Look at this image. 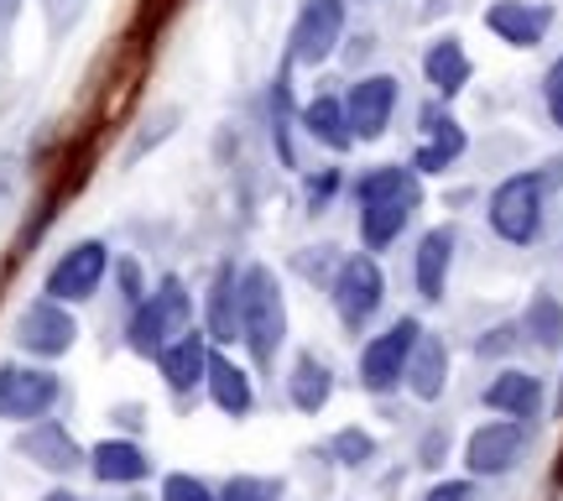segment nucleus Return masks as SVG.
<instances>
[{
	"instance_id": "2",
	"label": "nucleus",
	"mask_w": 563,
	"mask_h": 501,
	"mask_svg": "<svg viewBox=\"0 0 563 501\" xmlns=\"http://www.w3.org/2000/svg\"><path fill=\"white\" fill-rule=\"evenodd\" d=\"M194 319V303H188V287L178 277H162L157 293H146L131 314V329H125V345L136 356H162V345H173Z\"/></svg>"
},
{
	"instance_id": "14",
	"label": "nucleus",
	"mask_w": 563,
	"mask_h": 501,
	"mask_svg": "<svg viewBox=\"0 0 563 501\" xmlns=\"http://www.w3.org/2000/svg\"><path fill=\"white\" fill-rule=\"evenodd\" d=\"M162 377H167V386L173 392H188V386H199L203 371H209V335H199V329H183L173 345H162Z\"/></svg>"
},
{
	"instance_id": "5",
	"label": "nucleus",
	"mask_w": 563,
	"mask_h": 501,
	"mask_svg": "<svg viewBox=\"0 0 563 501\" xmlns=\"http://www.w3.org/2000/svg\"><path fill=\"white\" fill-rule=\"evenodd\" d=\"M422 324L418 319H397L386 335H376V340L361 350V386L365 392H391V386H402L407 377V356H412V345H418Z\"/></svg>"
},
{
	"instance_id": "32",
	"label": "nucleus",
	"mask_w": 563,
	"mask_h": 501,
	"mask_svg": "<svg viewBox=\"0 0 563 501\" xmlns=\"http://www.w3.org/2000/svg\"><path fill=\"white\" fill-rule=\"evenodd\" d=\"M334 188H340V173H334V167H323L319 178H308V204H313V209H323Z\"/></svg>"
},
{
	"instance_id": "25",
	"label": "nucleus",
	"mask_w": 563,
	"mask_h": 501,
	"mask_svg": "<svg viewBox=\"0 0 563 501\" xmlns=\"http://www.w3.org/2000/svg\"><path fill=\"white\" fill-rule=\"evenodd\" d=\"M287 392H292V407H298V413H323L329 397H334V371H329L319 356H298L292 377H287Z\"/></svg>"
},
{
	"instance_id": "10",
	"label": "nucleus",
	"mask_w": 563,
	"mask_h": 501,
	"mask_svg": "<svg viewBox=\"0 0 563 501\" xmlns=\"http://www.w3.org/2000/svg\"><path fill=\"white\" fill-rule=\"evenodd\" d=\"M53 402H58V377H53V371L0 366V418H11V423L42 418Z\"/></svg>"
},
{
	"instance_id": "24",
	"label": "nucleus",
	"mask_w": 563,
	"mask_h": 501,
	"mask_svg": "<svg viewBox=\"0 0 563 501\" xmlns=\"http://www.w3.org/2000/svg\"><path fill=\"white\" fill-rule=\"evenodd\" d=\"M302 131H308L313 141H323L329 152H350V146H355V131H350L344 100H334V95H319V100L302 110Z\"/></svg>"
},
{
	"instance_id": "31",
	"label": "nucleus",
	"mask_w": 563,
	"mask_h": 501,
	"mask_svg": "<svg viewBox=\"0 0 563 501\" xmlns=\"http://www.w3.org/2000/svg\"><path fill=\"white\" fill-rule=\"evenodd\" d=\"M548 116H553V126H563V58L548 68Z\"/></svg>"
},
{
	"instance_id": "1",
	"label": "nucleus",
	"mask_w": 563,
	"mask_h": 501,
	"mask_svg": "<svg viewBox=\"0 0 563 501\" xmlns=\"http://www.w3.org/2000/svg\"><path fill=\"white\" fill-rule=\"evenodd\" d=\"M241 340L256 366L277 361L282 340H287V308H282V287L272 277V266L241 272Z\"/></svg>"
},
{
	"instance_id": "8",
	"label": "nucleus",
	"mask_w": 563,
	"mask_h": 501,
	"mask_svg": "<svg viewBox=\"0 0 563 501\" xmlns=\"http://www.w3.org/2000/svg\"><path fill=\"white\" fill-rule=\"evenodd\" d=\"M522 449H527V418H501L470 434L464 465H470V476H506L511 465L522 460Z\"/></svg>"
},
{
	"instance_id": "18",
	"label": "nucleus",
	"mask_w": 563,
	"mask_h": 501,
	"mask_svg": "<svg viewBox=\"0 0 563 501\" xmlns=\"http://www.w3.org/2000/svg\"><path fill=\"white\" fill-rule=\"evenodd\" d=\"M485 407H496L506 418H538V407H543V381L527 377V371H501V377L485 386Z\"/></svg>"
},
{
	"instance_id": "12",
	"label": "nucleus",
	"mask_w": 563,
	"mask_h": 501,
	"mask_svg": "<svg viewBox=\"0 0 563 501\" xmlns=\"http://www.w3.org/2000/svg\"><path fill=\"white\" fill-rule=\"evenodd\" d=\"M485 26L511 47H538L548 37V26H553V11L538 6V0H496L485 11Z\"/></svg>"
},
{
	"instance_id": "28",
	"label": "nucleus",
	"mask_w": 563,
	"mask_h": 501,
	"mask_svg": "<svg viewBox=\"0 0 563 501\" xmlns=\"http://www.w3.org/2000/svg\"><path fill=\"white\" fill-rule=\"evenodd\" d=\"M282 481H266V476H235V481L220 491V501H277Z\"/></svg>"
},
{
	"instance_id": "9",
	"label": "nucleus",
	"mask_w": 563,
	"mask_h": 501,
	"mask_svg": "<svg viewBox=\"0 0 563 501\" xmlns=\"http://www.w3.org/2000/svg\"><path fill=\"white\" fill-rule=\"evenodd\" d=\"M16 340H21V350H32V356H47V361H53V356H68V350H74L79 324H74V314H68L58 298H37L16 319Z\"/></svg>"
},
{
	"instance_id": "30",
	"label": "nucleus",
	"mask_w": 563,
	"mask_h": 501,
	"mask_svg": "<svg viewBox=\"0 0 563 501\" xmlns=\"http://www.w3.org/2000/svg\"><path fill=\"white\" fill-rule=\"evenodd\" d=\"M162 501H220L199 476H167L162 481Z\"/></svg>"
},
{
	"instance_id": "21",
	"label": "nucleus",
	"mask_w": 563,
	"mask_h": 501,
	"mask_svg": "<svg viewBox=\"0 0 563 501\" xmlns=\"http://www.w3.org/2000/svg\"><path fill=\"white\" fill-rule=\"evenodd\" d=\"M21 455H26L32 465H42V470H74V465L84 460L79 444H74V434L58 428V423H37V428H26V434H21Z\"/></svg>"
},
{
	"instance_id": "29",
	"label": "nucleus",
	"mask_w": 563,
	"mask_h": 501,
	"mask_svg": "<svg viewBox=\"0 0 563 501\" xmlns=\"http://www.w3.org/2000/svg\"><path fill=\"white\" fill-rule=\"evenodd\" d=\"M329 449H334V460H340V465H365L371 455H376V439H371V434H361V428H340Z\"/></svg>"
},
{
	"instance_id": "13",
	"label": "nucleus",
	"mask_w": 563,
	"mask_h": 501,
	"mask_svg": "<svg viewBox=\"0 0 563 501\" xmlns=\"http://www.w3.org/2000/svg\"><path fill=\"white\" fill-rule=\"evenodd\" d=\"M203 335L214 345H235L241 340V272L220 266L214 287H209V314H203Z\"/></svg>"
},
{
	"instance_id": "35",
	"label": "nucleus",
	"mask_w": 563,
	"mask_h": 501,
	"mask_svg": "<svg viewBox=\"0 0 563 501\" xmlns=\"http://www.w3.org/2000/svg\"><path fill=\"white\" fill-rule=\"evenodd\" d=\"M511 345H517V329H490V340H481L475 350H481V356H501Z\"/></svg>"
},
{
	"instance_id": "20",
	"label": "nucleus",
	"mask_w": 563,
	"mask_h": 501,
	"mask_svg": "<svg viewBox=\"0 0 563 501\" xmlns=\"http://www.w3.org/2000/svg\"><path fill=\"white\" fill-rule=\"evenodd\" d=\"M449 266H454V230H428L418 241V293L428 303L449 293Z\"/></svg>"
},
{
	"instance_id": "33",
	"label": "nucleus",
	"mask_w": 563,
	"mask_h": 501,
	"mask_svg": "<svg viewBox=\"0 0 563 501\" xmlns=\"http://www.w3.org/2000/svg\"><path fill=\"white\" fill-rule=\"evenodd\" d=\"M470 497H475V486L470 481H439L422 501H470Z\"/></svg>"
},
{
	"instance_id": "22",
	"label": "nucleus",
	"mask_w": 563,
	"mask_h": 501,
	"mask_svg": "<svg viewBox=\"0 0 563 501\" xmlns=\"http://www.w3.org/2000/svg\"><path fill=\"white\" fill-rule=\"evenodd\" d=\"M422 74H428V84L439 89L443 100H454L464 84H470V53H464L460 37H439L433 47H428V58H422Z\"/></svg>"
},
{
	"instance_id": "16",
	"label": "nucleus",
	"mask_w": 563,
	"mask_h": 501,
	"mask_svg": "<svg viewBox=\"0 0 563 501\" xmlns=\"http://www.w3.org/2000/svg\"><path fill=\"white\" fill-rule=\"evenodd\" d=\"M402 381L412 386V397H422V402L443 397V381H449V350H443L439 335H418L412 356H407V377Z\"/></svg>"
},
{
	"instance_id": "34",
	"label": "nucleus",
	"mask_w": 563,
	"mask_h": 501,
	"mask_svg": "<svg viewBox=\"0 0 563 501\" xmlns=\"http://www.w3.org/2000/svg\"><path fill=\"white\" fill-rule=\"evenodd\" d=\"M121 287H125V298H131V308L146 298V293H141V266L136 261H121Z\"/></svg>"
},
{
	"instance_id": "26",
	"label": "nucleus",
	"mask_w": 563,
	"mask_h": 501,
	"mask_svg": "<svg viewBox=\"0 0 563 501\" xmlns=\"http://www.w3.org/2000/svg\"><path fill=\"white\" fill-rule=\"evenodd\" d=\"M422 173L418 167H376L355 178V204H376V199H402V204H422Z\"/></svg>"
},
{
	"instance_id": "7",
	"label": "nucleus",
	"mask_w": 563,
	"mask_h": 501,
	"mask_svg": "<svg viewBox=\"0 0 563 501\" xmlns=\"http://www.w3.org/2000/svg\"><path fill=\"white\" fill-rule=\"evenodd\" d=\"M104 266H110L104 241H79L74 251H63V257L53 261V272H47V298H58V303L95 298L100 282H104Z\"/></svg>"
},
{
	"instance_id": "6",
	"label": "nucleus",
	"mask_w": 563,
	"mask_h": 501,
	"mask_svg": "<svg viewBox=\"0 0 563 501\" xmlns=\"http://www.w3.org/2000/svg\"><path fill=\"white\" fill-rule=\"evenodd\" d=\"M386 298V277L376 257H350L334 272V308H340V324L344 329H365L376 319V308Z\"/></svg>"
},
{
	"instance_id": "37",
	"label": "nucleus",
	"mask_w": 563,
	"mask_h": 501,
	"mask_svg": "<svg viewBox=\"0 0 563 501\" xmlns=\"http://www.w3.org/2000/svg\"><path fill=\"white\" fill-rule=\"evenodd\" d=\"M559 407H563V397H559Z\"/></svg>"
},
{
	"instance_id": "36",
	"label": "nucleus",
	"mask_w": 563,
	"mask_h": 501,
	"mask_svg": "<svg viewBox=\"0 0 563 501\" xmlns=\"http://www.w3.org/2000/svg\"><path fill=\"white\" fill-rule=\"evenodd\" d=\"M42 501H79V497H74V491H47Z\"/></svg>"
},
{
	"instance_id": "11",
	"label": "nucleus",
	"mask_w": 563,
	"mask_h": 501,
	"mask_svg": "<svg viewBox=\"0 0 563 501\" xmlns=\"http://www.w3.org/2000/svg\"><path fill=\"white\" fill-rule=\"evenodd\" d=\"M391 110H397V79H391V74L361 79L350 89V100H344V116H350L355 141H382L386 126H391Z\"/></svg>"
},
{
	"instance_id": "17",
	"label": "nucleus",
	"mask_w": 563,
	"mask_h": 501,
	"mask_svg": "<svg viewBox=\"0 0 563 501\" xmlns=\"http://www.w3.org/2000/svg\"><path fill=\"white\" fill-rule=\"evenodd\" d=\"M89 465H95V476H100L104 486H136V481L152 476V460H146V455H141V444H131V439L95 444Z\"/></svg>"
},
{
	"instance_id": "27",
	"label": "nucleus",
	"mask_w": 563,
	"mask_h": 501,
	"mask_svg": "<svg viewBox=\"0 0 563 501\" xmlns=\"http://www.w3.org/2000/svg\"><path fill=\"white\" fill-rule=\"evenodd\" d=\"M522 329L532 335V345H543V350H559V345H563V303L553 298V293H538V298L527 303Z\"/></svg>"
},
{
	"instance_id": "19",
	"label": "nucleus",
	"mask_w": 563,
	"mask_h": 501,
	"mask_svg": "<svg viewBox=\"0 0 563 501\" xmlns=\"http://www.w3.org/2000/svg\"><path fill=\"white\" fill-rule=\"evenodd\" d=\"M203 381H209V397H214L220 413H230V418H245V413H251V402H256L251 377H245L230 356H214V350H209V371H203Z\"/></svg>"
},
{
	"instance_id": "15",
	"label": "nucleus",
	"mask_w": 563,
	"mask_h": 501,
	"mask_svg": "<svg viewBox=\"0 0 563 501\" xmlns=\"http://www.w3.org/2000/svg\"><path fill=\"white\" fill-rule=\"evenodd\" d=\"M422 131H428V141L418 146V157H412V167L418 173H443L449 162L464 152V126L454 121V116H443V110H422Z\"/></svg>"
},
{
	"instance_id": "4",
	"label": "nucleus",
	"mask_w": 563,
	"mask_h": 501,
	"mask_svg": "<svg viewBox=\"0 0 563 501\" xmlns=\"http://www.w3.org/2000/svg\"><path fill=\"white\" fill-rule=\"evenodd\" d=\"M344 32V0H302L298 21H292V37H287V63L302 68H319L334 58Z\"/></svg>"
},
{
	"instance_id": "3",
	"label": "nucleus",
	"mask_w": 563,
	"mask_h": 501,
	"mask_svg": "<svg viewBox=\"0 0 563 501\" xmlns=\"http://www.w3.org/2000/svg\"><path fill=\"white\" fill-rule=\"evenodd\" d=\"M490 230L511 246L538 241V230H543V178L538 173H517L490 194Z\"/></svg>"
},
{
	"instance_id": "23",
	"label": "nucleus",
	"mask_w": 563,
	"mask_h": 501,
	"mask_svg": "<svg viewBox=\"0 0 563 501\" xmlns=\"http://www.w3.org/2000/svg\"><path fill=\"white\" fill-rule=\"evenodd\" d=\"M412 209H418V204H402V199L361 204V241H365V251H386V246H391L407 230Z\"/></svg>"
}]
</instances>
